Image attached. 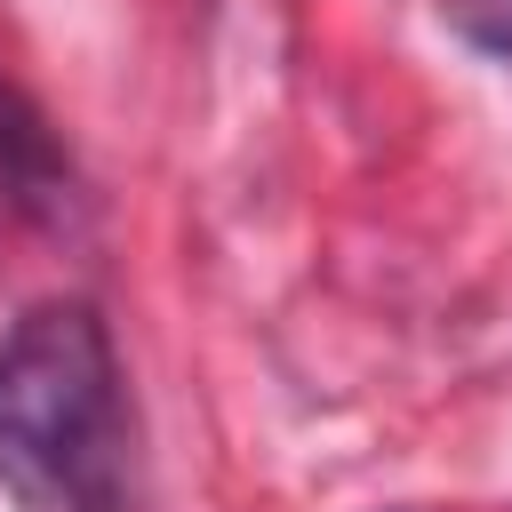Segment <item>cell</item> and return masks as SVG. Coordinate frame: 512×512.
I'll return each instance as SVG.
<instances>
[{
	"label": "cell",
	"instance_id": "6da1fadb",
	"mask_svg": "<svg viewBox=\"0 0 512 512\" xmlns=\"http://www.w3.org/2000/svg\"><path fill=\"white\" fill-rule=\"evenodd\" d=\"M0 488L24 512H136L120 352L80 296H48L0 336Z\"/></svg>",
	"mask_w": 512,
	"mask_h": 512
},
{
	"label": "cell",
	"instance_id": "3957f363",
	"mask_svg": "<svg viewBox=\"0 0 512 512\" xmlns=\"http://www.w3.org/2000/svg\"><path fill=\"white\" fill-rule=\"evenodd\" d=\"M440 8H448V24H456L472 48L512 56V0H440Z\"/></svg>",
	"mask_w": 512,
	"mask_h": 512
},
{
	"label": "cell",
	"instance_id": "7a4b0ae2",
	"mask_svg": "<svg viewBox=\"0 0 512 512\" xmlns=\"http://www.w3.org/2000/svg\"><path fill=\"white\" fill-rule=\"evenodd\" d=\"M0 184L16 200H56V184H64V160H56L48 128H40V112L8 80H0Z\"/></svg>",
	"mask_w": 512,
	"mask_h": 512
}]
</instances>
